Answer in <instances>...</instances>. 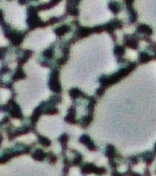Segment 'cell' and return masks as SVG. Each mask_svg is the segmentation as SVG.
Returning <instances> with one entry per match:
<instances>
[{"instance_id":"obj_19","label":"cell","mask_w":156,"mask_h":176,"mask_svg":"<svg viewBox=\"0 0 156 176\" xmlns=\"http://www.w3.org/2000/svg\"><path fill=\"white\" fill-rule=\"evenodd\" d=\"M3 19H4V17H3V12H2V10H0V22L3 23Z\"/></svg>"},{"instance_id":"obj_13","label":"cell","mask_w":156,"mask_h":176,"mask_svg":"<svg viewBox=\"0 0 156 176\" xmlns=\"http://www.w3.org/2000/svg\"><path fill=\"white\" fill-rule=\"evenodd\" d=\"M44 56H45L46 59H51L53 56V51L51 50V49L46 50L45 51H44Z\"/></svg>"},{"instance_id":"obj_9","label":"cell","mask_w":156,"mask_h":176,"mask_svg":"<svg viewBox=\"0 0 156 176\" xmlns=\"http://www.w3.org/2000/svg\"><path fill=\"white\" fill-rule=\"evenodd\" d=\"M46 156V153L41 151V149H37V151L33 153V157L37 160H43Z\"/></svg>"},{"instance_id":"obj_20","label":"cell","mask_w":156,"mask_h":176,"mask_svg":"<svg viewBox=\"0 0 156 176\" xmlns=\"http://www.w3.org/2000/svg\"><path fill=\"white\" fill-rule=\"evenodd\" d=\"M97 93H98V95H102L104 93V88H100V89H98Z\"/></svg>"},{"instance_id":"obj_2","label":"cell","mask_w":156,"mask_h":176,"mask_svg":"<svg viewBox=\"0 0 156 176\" xmlns=\"http://www.w3.org/2000/svg\"><path fill=\"white\" fill-rule=\"evenodd\" d=\"M44 112V108L41 107V106H39L38 108H36L35 110H34V112L32 114V116H31V121H32L33 124H36L38 122V120L40 119L41 115L43 114Z\"/></svg>"},{"instance_id":"obj_17","label":"cell","mask_w":156,"mask_h":176,"mask_svg":"<svg viewBox=\"0 0 156 176\" xmlns=\"http://www.w3.org/2000/svg\"><path fill=\"white\" fill-rule=\"evenodd\" d=\"M150 59H151L150 56L146 54H141V56H140V61L141 63H146V61H149Z\"/></svg>"},{"instance_id":"obj_21","label":"cell","mask_w":156,"mask_h":176,"mask_svg":"<svg viewBox=\"0 0 156 176\" xmlns=\"http://www.w3.org/2000/svg\"><path fill=\"white\" fill-rule=\"evenodd\" d=\"M0 125H1V124H0Z\"/></svg>"},{"instance_id":"obj_18","label":"cell","mask_w":156,"mask_h":176,"mask_svg":"<svg viewBox=\"0 0 156 176\" xmlns=\"http://www.w3.org/2000/svg\"><path fill=\"white\" fill-rule=\"evenodd\" d=\"M7 51H8V48H0V59H3L5 58L7 54Z\"/></svg>"},{"instance_id":"obj_12","label":"cell","mask_w":156,"mask_h":176,"mask_svg":"<svg viewBox=\"0 0 156 176\" xmlns=\"http://www.w3.org/2000/svg\"><path fill=\"white\" fill-rule=\"evenodd\" d=\"M58 110L56 109V107H48V108H46L45 111L46 115H56V114H58Z\"/></svg>"},{"instance_id":"obj_3","label":"cell","mask_w":156,"mask_h":176,"mask_svg":"<svg viewBox=\"0 0 156 176\" xmlns=\"http://www.w3.org/2000/svg\"><path fill=\"white\" fill-rule=\"evenodd\" d=\"M25 77H26V75H25L24 69L20 66V67H18V68L16 69V71H15V73L13 74L12 80H13V81H19V80L24 79Z\"/></svg>"},{"instance_id":"obj_10","label":"cell","mask_w":156,"mask_h":176,"mask_svg":"<svg viewBox=\"0 0 156 176\" xmlns=\"http://www.w3.org/2000/svg\"><path fill=\"white\" fill-rule=\"evenodd\" d=\"M138 32L140 33H143V34H146V35H151L152 34V30L150 29L148 26H144V25H141L138 27Z\"/></svg>"},{"instance_id":"obj_4","label":"cell","mask_w":156,"mask_h":176,"mask_svg":"<svg viewBox=\"0 0 156 176\" xmlns=\"http://www.w3.org/2000/svg\"><path fill=\"white\" fill-rule=\"evenodd\" d=\"M70 31V28L68 27V26L66 25H63V26H60V27H58L56 30H54V34H56V36H63L65 35L66 33H68Z\"/></svg>"},{"instance_id":"obj_15","label":"cell","mask_w":156,"mask_h":176,"mask_svg":"<svg viewBox=\"0 0 156 176\" xmlns=\"http://www.w3.org/2000/svg\"><path fill=\"white\" fill-rule=\"evenodd\" d=\"M110 9L114 13H118L119 10V6L118 5V3H114V2H112V3L110 4Z\"/></svg>"},{"instance_id":"obj_5","label":"cell","mask_w":156,"mask_h":176,"mask_svg":"<svg viewBox=\"0 0 156 176\" xmlns=\"http://www.w3.org/2000/svg\"><path fill=\"white\" fill-rule=\"evenodd\" d=\"M65 121L72 124L76 123V119H75V109L73 107L70 108L68 110V114H67V116L65 117Z\"/></svg>"},{"instance_id":"obj_1","label":"cell","mask_w":156,"mask_h":176,"mask_svg":"<svg viewBox=\"0 0 156 176\" xmlns=\"http://www.w3.org/2000/svg\"><path fill=\"white\" fill-rule=\"evenodd\" d=\"M49 88L56 93H60L61 86L58 81V70H53L49 79Z\"/></svg>"},{"instance_id":"obj_14","label":"cell","mask_w":156,"mask_h":176,"mask_svg":"<svg viewBox=\"0 0 156 176\" xmlns=\"http://www.w3.org/2000/svg\"><path fill=\"white\" fill-rule=\"evenodd\" d=\"M59 141H60V143H61V144H62V146L65 147V146H66L67 142H68V136H67L66 134H62V136L60 137V139H59Z\"/></svg>"},{"instance_id":"obj_8","label":"cell","mask_w":156,"mask_h":176,"mask_svg":"<svg viewBox=\"0 0 156 176\" xmlns=\"http://www.w3.org/2000/svg\"><path fill=\"white\" fill-rule=\"evenodd\" d=\"M91 32H92V30L88 29V28H80V29L77 31V35L79 36L80 38H83V37L89 36Z\"/></svg>"},{"instance_id":"obj_6","label":"cell","mask_w":156,"mask_h":176,"mask_svg":"<svg viewBox=\"0 0 156 176\" xmlns=\"http://www.w3.org/2000/svg\"><path fill=\"white\" fill-rule=\"evenodd\" d=\"M80 142H81L82 144H86L87 147L89 149H95V146L94 144L92 143V141L90 139V138L88 136H82L81 139H80Z\"/></svg>"},{"instance_id":"obj_7","label":"cell","mask_w":156,"mask_h":176,"mask_svg":"<svg viewBox=\"0 0 156 176\" xmlns=\"http://www.w3.org/2000/svg\"><path fill=\"white\" fill-rule=\"evenodd\" d=\"M38 141H39V143L41 144V146H45V147L51 146V142L49 141L48 138H46V137H44V136H39L38 137Z\"/></svg>"},{"instance_id":"obj_16","label":"cell","mask_w":156,"mask_h":176,"mask_svg":"<svg viewBox=\"0 0 156 176\" xmlns=\"http://www.w3.org/2000/svg\"><path fill=\"white\" fill-rule=\"evenodd\" d=\"M124 48L123 46H118L117 48L115 49V54L117 56H122V55H124Z\"/></svg>"},{"instance_id":"obj_11","label":"cell","mask_w":156,"mask_h":176,"mask_svg":"<svg viewBox=\"0 0 156 176\" xmlns=\"http://www.w3.org/2000/svg\"><path fill=\"white\" fill-rule=\"evenodd\" d=\"M69 94H70V96L73 98V99H76V98H78L79 96H81L82 92L80 91L79 89H71L69 92Z\"/></svg>"}]
</instances>
